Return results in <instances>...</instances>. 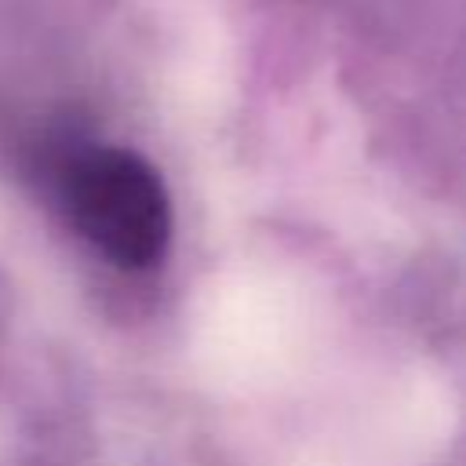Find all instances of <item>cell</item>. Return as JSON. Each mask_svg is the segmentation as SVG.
Segmentation results:
<instances>
[{
	"label": "cell",
	"mask_w": 466,
	"mask_h": 466,
	"mask_svg": "<svg viewBox=\"0 0 466 466\" xmlns=\"http://www.w3.org/2000/svg\"><path fill=\"white\" fill-rule=\"evenodd\" d=\"M62 200L73 226L116 266H153L171 237L160 175L127 149L91 146L62 167Z\"/></svg>",
	"instance_id": "obj_1"
}]
</instances>
